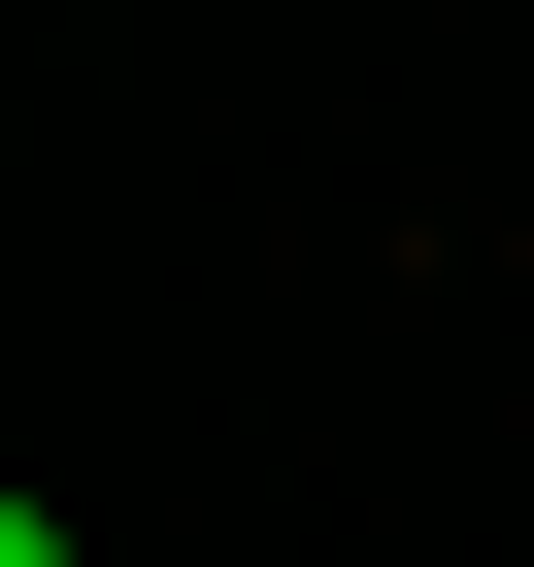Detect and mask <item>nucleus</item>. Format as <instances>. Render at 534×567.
Wrapping results in <instances>:
<instances>
[{
	"instance_id": "nucleus-1",
	"label": "nucleus",
	"mask_w": 534,
	"mask_h": 567,
	"mask_svg": "<svg viewBox=\"0 0 534 567\" xmlns=\"http://www.w3.org/2000/svg\"><path fill=\"white\" fill-rule=\"evenodd\" d=\"M0 567H68V501H0Z\"/></svg>"
}]
</instances>
